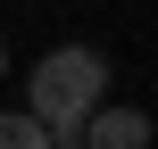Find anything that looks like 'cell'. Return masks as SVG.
<instances>
[{
  "mask_svg": "<svg viewBox=\"0 0 158 149\" xmlns=\"http://www.w3.org/2000/svg\"><path fill=\"white\" fill-rule=\"evenodd\" d=\"M33 124L50 133V149H75L83 141V116L92 108H108V58L92 50V41H67V50H50L42 66H33Z\"/></svg>",
  "mask_w": 158,
  "mask_h": 149,
  "instance_id": "1",
  "label": "cell"
},
{
  "mask_svg": "<svg viewBox=\"0 0 158 149\" xmlns=\"http://www.w3.org/2000/svg\"><path fill=\"white\" fill-rule=\"evenodd\" d=\"M75 149H150V116L142 108H92Z\"/></svg>",
  "mask_w": 158,
  "mask_h": 149,
  "instance_id": "2",
  "label": "cell"
},
{
  "mask_svg": "<svg viewBox=\"0 0 158 149\" xmlns=\"http://www.w3.org/2000/svg\"><path fill=\"white\" fill-rule=\"evenodd\" d=\"M0 149H50V133H42L25 108H0Z\"/></svg>",
  "mask_w": 158,
  "mask_h": 149,
  "instance_id": "3",
  "label": "cell"
},
{
  "mask_svg": "<svg viewBox=\"0 0 158 149\" xmlns=\"http://www.w3.org/2000/svg\"><path fill=\"white\" fill-rule=\"evenodd\" d=\"M0 75H8V41H0Z\"/></svg>",
  "mask_w": 158,
  "mask_h": 149,
  "instance_id": "4",
  "label": "cell"
}]
</instances>
